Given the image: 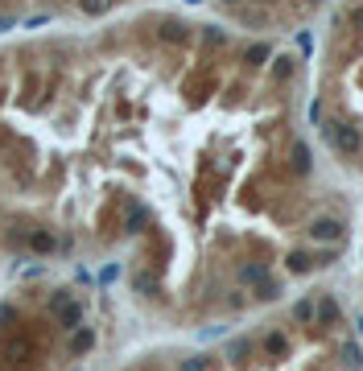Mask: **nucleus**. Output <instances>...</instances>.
Returning a JSON list of instances; mask_svg holds the SVG:
<instances>
[{
    "mask_svg": "<svg viewBox=\"0 0 363 371\" xmlns=\"http://www.w3.org/2000/svg\"><path fill=\"white\" fill-rule=\"evenodd\" d=\"M310 4H322V0H310Z\"/></svg>",
    "mask_w": 363,
    "mask_h": 371,
    "instance_id": "nucleus-23",
    "label": "nucleus"
},
{
    "mask_svg": "<svg viewBox=\"0 0 363 371\" xmlns=\"http://www.w3.org/2000/svg\"><path fill=\"white\" fill-rule=\"evenodd\" d=\"M236 281H240V285H260V281H268V264H260V260H248V264L236 272Z\"/></svg>",
    "mask_w": 363,
    "mask_h": 371,
    "instance_id": "nucleus-8",
    "label": "nucleus"
},
{
    "mask_svg": "<svg viewBox=\"0 0 363 371\" xmlns=\"http://www.w3.org/2000/svg\"><path fill=\"white\" fill-rule=\"evenodd\" d=\"M223 4H231V8H240V4H243V0H223Z\"/></svg>",
    "mask_w": 363,
    "mask_h": 371,
    "instance_id": "nucleus-22",
    "label": "nucleus"
},
{
    "mask_svg": "<svg viewBox=\"0 0 363 371\" xmlns=\"http://www.w3.org/2000/svg\"><path fill=\"white\" fill-rule=\"evenodd\" d=\"M351 326H355V334L363 338V314H355V318H351Z\"/></svg>",
    "mask_w": 363,
    "mask_h": 371,
    "instance_id": "nucleus-21",
    "label": "nucleus"
},
{
    "mask_svg": "<svg viewBox=\"0 0 363 371\" xmlns=\"http://www.w3.org/2000/svg\"><path fill=\"white\" fill-rule=\"evenodd\" d=\"M318 326H342V305L330 293L318 297Z\"/></svg>",
    "mask_w": 363,
    "mask_h": 371,
    "instance_id": "nucleus-4",
    "label": "nucleus"
},
{
    "mask_svg": "<svg viewBox=\"0 0 363 371\" xmlns=\"http://www.w3.org/2000/svg\"><path fill=\"white\" fill-rule=\"evenodd\" d=\"M178 371H211V359L207 355H190V359H182Z\"/></svg>",
    "mask_w": 363,
    "mask_h": 371,
    "instance_id": "nucleus-16",
    "label": "nucleus"
},
{
    "mask_svg": "<svg viewBox=\"0 0 363 371\" xmlns=\"http://www.w3.org/2000/svg\"><path fill=\"white\" fill-rule=\"evenodd\" d=\"M268 54H272V49H268V42H256V46L243 49V62H248V66H265Z\"/></svg>",
    "mask_w": 363,
    "mask_h": 371,
    "instance_id": "nucleus-10",
    "label": "nucleus"
},
{
    "mask_svg": "<svg viewBox=\"0 0 363 371\" xmlns=\"http://www.w3.org/2000/svg\"><path fill=\"white\" fill-rule=\"evenodd\" d=\"M289 74H293V58H272V78L277 83H285Z\"/></svg>",
    "mask_w": 363,
    "mask_h": 371,
    "instance_id": "nucleus-17",
    "label": "nucleus"
},
{
    "mask_svg": "<svg viewBox=\"0 0 363 371\" xmlns=\"http://www.w3.org/2000/svg\"><path fill=\"white\" fill-rule=\"evenodd\" d=\"M297 46H301V54H310V49H314V42H310V33H297Z\"/></svg>",
    "mask_w": 363,
    "mask_h": 371,
    "instance_id": "nucleus-19",
    "label": "nucleus"
},
{
    "mask_svg": "<svg viewBox=\"0 0 363 371\" xmlns=\"http://www.w3.org/2000/svg\"><path fill=\"white\" fill-rule=\"evenodd\" d=\"M285 269H289L293 276H306V272L318 269V260L310 256V252H301V247H297V252H289V256H285Z\"/></svg>",
    "mask_w": 363,
    "mask_h": 371,
    "instance_id": "nucleus-6",
    "label": "nucleus"
},
{
    "mask_svg": "<svg viewBox=\"0 0 363 371\" xmlns=\"http://www.w3.org/2000/svg\"><path fill=\"white\" fill-rule=\"evenodd\" d=\"M157 37H161L166 46H182V42H190V29H186L182 21H173V17H170V21H161Z\"/></svg>",
    "mask_w": 363,
    "mask_h": 371,
    "instance_id": "nucleus-5",
    "label": "nucleus"
},
{
    "mask_svg": "<svg viewBox=\"0 0 363 371\" xmlns=\"http://www.w3.org/2000/svg\"><path fill=\"white\" fill-rule=\"evenodd\" d=\"M306 235H310L314 244H339L342 240V219H335V215H318V219L306 227Z\"/></svg>",
    "mask_w": 363,
    "mask_h": 371,
    "instance_id": "nucleus-2",
    "label": "nucleus"
},
{
    "mask_svg": "<svg viewBox=\"0 0 363 371\" xmlns=\"http://www.w3.org/2000/svg\"><path fill=\"white\" fill-rule=\"evenodd\" d=\"M79 4H83V13H108V4H112V0H79Z\"/></svg>",
    "mask_w": 363,
    "mask_h": 371,
    "instance_id": "nucleus-18",
    "label": "nucleus"
},
{
    "mask_svg": "<svg viewBox=\"0 0 363 371\" xmlns=\"http://www.w3.org/2000/svg\"><path fill=\"white\" fill-rule=\"evenodd\" d=\"M359 363H363L359 346H355V343H342V367H347V371H359Z\"/></svg>",
    "mask_w": 363,
    "mask_h": 371,
    "instance_id": "nucleus-13",
    "label": "nucleus"
},
{
    "mask_svg": "<svg viewBox=\"0 0 363 371\" xmlns=\"http://www.w3.org/2000/svg\"><path fill=\"white\" fill-rule=\"evenodd\" d=\"M265 351H268V355H272V359H281V355L289 351V338H285L281 330H272V334H268V338H265Z\"/></svg>",
    "mask_w": 363,
    "mask_h": 371,
    "instance_id": "nucleus-12",
    "label": "nucleus"
},
{
    "mask_svg": "<svg viewBox=\"0 0 363 371\" xmlns=\"http://www.w3.org/2000/svg\"><path fill=\"white\" fill-rule=\"evenodd\" d=\"M322 141L335 148L339 157H359L363 153V132L347 120H326L322 124Z\"/></svg>",
    "mask_w": 363,
    "mask_h": 371,
    "instance_id": "nucleus-1",
    "label": "nucleus"
},
{
    "mask_svg": "<svg viewBox=\"0 0 363 371\" xmlns=\"http://www.w3.org/2000/svg\"><path fill=\"white\" fill-rule=\"evenodd\" d=\"M91 343H96V334L87 330V326H79L71 338V355H83V351H91Z\"/></svg>",
    "mask_w": 363,
    "mask_h": 371,
    "instance_id": "nucleus-11",
    "label": "nucleus"
},
{
    "mask_svg": "<svg viewBox=\"0 0 363 371\" xmlns=\"http://www.w3.org/2000/svg\"><path fill=\"white\" fill-rule=\"evenodd\" d=\"M248 351H252V343H248V338H236V343H227V359H231V363H243Z\"/></svg>",
    "mask_w": 363,
    "mask_h": 371,
    "instance_id": "nucleus-14",
    "label": "nucleus"
},
{
    "mask_svg": "<svg viewBox=\"0 0 363 371\" xmlns=\"http://www.w3.org/2000/svg\"><path fill=\"white\" fill-rule=\"evenodd\" d=\"M202 42H207V46H227V33H223L219 25H202Z\"/></svg>",
    "mask_w": 363,
    "mask_h": 371,
    "instance_id": "nucleus-15",
    "label": "nucleus"
},
{
    "mask_svg": "<svg viewBox=\"0 0 363 371\" xmlns=\"http://www.w3.org/2000/svg\"><path fill=\"white\" fill-rule=\"evenodd\" d=\"M252 297H256V301H277V297H281V281L268 276V281H260V285H252Z\"/></svg>",
    "mask_w": 363,
    "mask_h": 371,
    "instance_id": "nucleus-9",
    "label": "nucleus"
},
{
    "mask_svg": "<svg viewBox=\"0 0 363 371\" xmlns=\"http://www.w3.org/2000/svg\"><path fill=\"white\" fill-rule=\"evenodd\" d=\"M289 170L297 173V177H310V170H314V153H310V145H306V141H293V148H289Z\"/></svg>",
    "mask_w": 363,
    "mask_h": 371,
    "instance_id": "nucleus-3",
    "label": "nucleus"
},
{
    "mask_svg": "<svg viewBox=\"0 0 363 371\" xmlns=\"http://www.w3.org/2000/svg\"><path fill=\"white\" fill-rule=\"evenodd\" d=\"M351 25H355V29L363 33V8H355V13H351Z\"/></svg>",
    "mask_w": 363,
    "mask_h": 371,
    "instance_id": "nucleus-20",
    "label": "nucleus"
},
{
    "mask_svg": "<svg viewBox=\"0 0 363 371\" xmlns=\"http://www.w3.org/2000/svg\"><path fill=\"white\" fill-rule=\"evenodd\" d=\"M293 322H301V326H318V297H301V301H293Z\"/></svg>",
    "mask_w": 363,
    "mask_h": 371,
    "instance_id": "nucleus-7",
    "label": "nucleus"
}]
</instances>
